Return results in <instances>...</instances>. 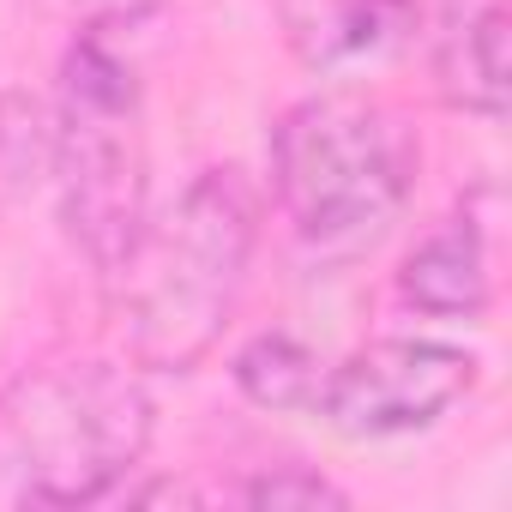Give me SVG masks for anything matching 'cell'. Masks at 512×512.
<instances>
[{
	"label": "cell",
	"mask_w": 512,
	"mask_h": 512,
	"mask_svg": "<svg viewBox=\"0 0 512 512\" xmlns=\"http://www.w3.org/2000/svg\"><path fill=\"white\" fill-rule=\"evenodd\" d=\"M235 392L260 410H284V416H314L320 386H326V362L320 350H308L296 332H260L247 338L229 362Z\"/></svg>",
	"instance_id": "obj_9"
},
{
	"label": "cell",
	"mask_w": 512,
	"mask_h": 512,
	"mask_svg": "<svg viewBox=\"0 0 512 512\" xmlns=\"http://www.w3.org/2000/svg\"><path fill=\"white\" fill-rule=\"evenodd\" d=\"M434 85L458 115H506V0H446L434 37Z\"/></svg>",
	"instance_id": "obj_8"
},
{
	"label": "cell",
	"mask_w": 512,
	"mask_h": 512,
	"mask_svg": "<svg viewBox=\"0 0 512 512\" xmlns=\"http://www.w3.org/2000/svg\"><path fill=\"white\" fill-rule=\"evenodd\" d=\"M476 386V356L440 338H374L326 368L314 416L350 440H392L434 428Z\"/></svg>",
	"instance_id": "obj_5"
},
{
	"label": "cell",
	"mask_w": 512,
	"mask_h": 512,
	"mask_svg": "<svg viewBox=\"0 0 512 512\" xmlns=\"http://www.w3.org/2000/svg\"><path fill=\"white\" fill-rule=\"evenodd\" d=\"M422 0H278V31L308 73H344L398 49Z\"/></svg>",
	"instance_id": "obj_6"
},
{
	"label": "cell",
	"mask_w": 512,
	"mask_h": 512,
	"mask_svg": "<svg viewBox=\"0 0 512 512\" xmlns=\"http://www.w3.org/2000/svg\"><path fill=\"white\" fill-rule=\"evenodd\" d=\"M253 247L260 199L235 169H205L175 193V205L157 217L145 211L121 260L103 272L127 362L145 374L199 368L241 308Z\"/></svg>",
	"instance_id": "obj_1"
},
{
	"label": "cell",
	"mask_w": 512,
	"mask_h": 512,
	"mask_svg": "<svg viewBox=\"0 0 512 512\" xmlns=\"http://www.w3.org/2000/svg\"><path fill=\"white\" fill-rule=\"evenodd\" d=\"M157 404L145 368L55 356L0 386V506L109 500L151 452Z\"/></svg>",
	"instance_id": "obj_2"
},
{
	"label": "cell",
	"mask_w": 512,
	"mask_h": 512,
	"mask_svg": "<svg viewBox=\"0 0 512 512\" xmlns=\"http://www.w3.org/2000/svg\"><path fill=\"white\" fill-rule=\"evenodd\" d=\"M151 0H97V25H109V19H133V13H145Z\"/></svg>",
	"instance_id": "obj_11"
},
{
	"label": "cell",
	"mask_w": 512,
	"mask_h": 512,
	"mask_svg": "<svg viewBox=\"0 0 512 512\" xmlns=\"http://www.w3.org/2000/svg\"><path fill=\"white\" fill-rule=\"evenodd\" d=\"M410 187H416L410 127L356 91L302 97L272 127V193L296 241L314 253L374 247L398 223Z\"/></svg>",
	"instance_id": "obj_3"
},
{
	"label": "cell",
	"mask_w": 512,
	"mask_h": 512,
	"mask_svg": "<svg viewBox=\"0 0 512 512\" xmlns=\"http://www.w3.org/2000/svg\"><path fill=\"white\" fill-rule=\"evenodd\" d=\"M398 296L428 320H482L494 302L488 223L476 205H458L440 229H428L398 272Z\"/></svg>",
	"instance_id": "obj_7"
},
{
	"label": "cell",
	"mask_w": 512,
	"mask_h": 512,
	"mask_svg": "<svg viewBox=\"0 0 512 512\" xmlns=\"http://www.w3.org/2000/svg\"><path fill=\"white\" fill-rule=\"evenodd\" d=\"M241 500L247 506H350V494L338 482H326L320 470H308V464H272L260 476H247Z\"/></svg>",
	"instance_id": "obj_10"
},
{
	"label": "cell",
	"mask_w": 512,
	"mask_h": 512,
	"mask_svg": "<svg viewBox=\"0 0 512 512\" xmlns=\"http://www.w3.org/2000/svg\"><path fill=\"white\" fill-rule=\"evenodd\" d=\"M67 235L85 247L97 278L121 260V247L145 223V139H139V79L115 55L109 25H91L61 61L55 157Z\"/></svg>",
	"instance_id": "obj_4"
}]
</instances>
